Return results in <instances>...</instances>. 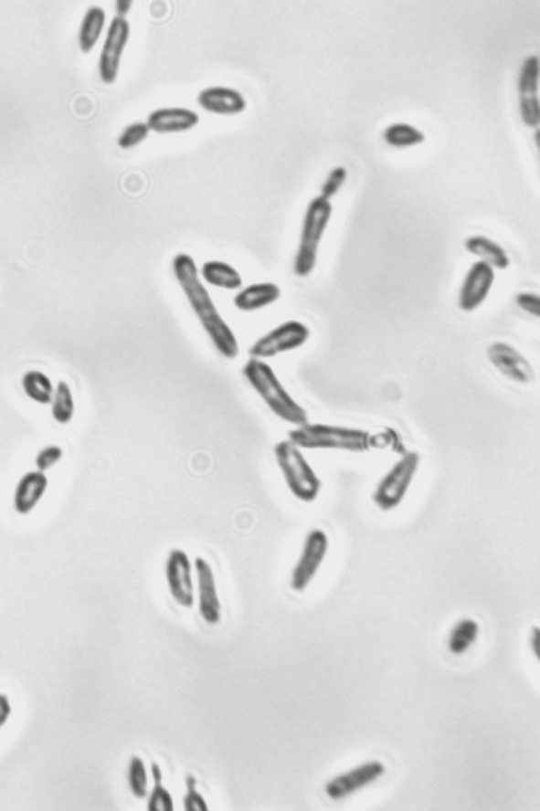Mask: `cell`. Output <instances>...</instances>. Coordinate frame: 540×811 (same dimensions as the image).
Segmentation results:
<instances>
[{
    "mask_svg": "<svg viewBox=\"0 0 540 811\" xmlns=\"http://www.w3.org/2000/svg\"><path fill=\"white\" fill-rule=\"evenodd\" d=\"M48 487L49 480L45 472L36 470L25 473L18 480L13 496L16 511L20 515L30 514L43 500Z\"/></svg>",
    "mask_w": 540,
    "mask_h": 811,
    "instance_id": "18",
    "label": "cell"
},
{
    "mask_svg": "<svg viewBox=\"0 0 540 811\" xmlns=\"http://www.w3.org/2000/svg\"><path fill=\"white\" fill-rule=\"evenodd\" d=\"M281 297L280 286L271 281H262L242 288L234 298V305L240 311L254 312L271 306Z\"/></svg>",
    "mask_w": 540,
    "mask_h": 811,
    "instance_id": "19",
    "label": "cell"
},
{
    "mask_svg": "<svg viewBox=\"0 0 540 811\" xmlns=\"http://www.w3.org/2000/svg\"><path fill=\"white\" fill-rule=\"evenodd\" d=\"M151 130L146 122H133L127 125L118 138V145L122 150H132L144 142Z\"/></svg>",
    "mask_w": 540,
    "mask_h": 811,
    "instance_id": "29",
    "label": "cell"
},
{
    "mask_svg": "<svg viewBox=\"0 0 540 811\" xmlns=\"http://www.w3.org/2000/svg\"><path fill=\"white\" fill-rule=\"evenodd\" d=\"M516 304L521 310L533 317L540 316V298L538 294L533 292L518 293L516 297Z\"/></svg>",
    "mask_w": 540,
    "mask_h": 811,
    "instance_id": "33",
    "label": "cell"
},
{
    "mask_svg": "<svg viewBox=\"0 0 540 811\" xmlns=\"http://www.w3.org/2000/svg\"><path fill=\"white\" fill-rule=\"evenodd\" d=\"M539 643H540L539 628L535 627V628H533L532 635H531V648H532V651L535 652L537 658H539V647H540Z\"/></svg>",
    "mask_w": 540,
    "mask_h": 811,
    "instance_id": "36",
    "label": "cell"
},
{
    "mask_svg": "<svg viewBox=\"0 0 540 811\" xmlns=\"http://www.w3.org/2000/svg\"><path fill=\"white\" fill-rule=\"evenodd\" d=\"M197 112L185 107H162L147 117L146 124L151 132L167 135L190 132L199 124Z\"/></svg>",
    "mask_w": 540,
    "mask_h": 811,
    "instance_id": "17",
    "label": "cell"
},
{
    "mask_svg": "<svg viewBox=\"0 0 540 811\" xmlns=\"http://www.w3.org/2000/svg\"><path fill=\"white\" fill-rule=\"evenodd\" d=\"M107 15L103 6L93 5L87 9L79 25V50L90 53L100 42L106 28Z\"/></svg>",
    "mask_w": 540,
    "mask_h": 811,
    "instance_id": "20",
    "label": "cell"
},
{
    "mask_svg": "<svg viewBox=\"0 0 540 811\" xmlns=\"http://www.w3.org/2000/svg\"><path fill=\"white\" fill-rule=\"evenodd\" d=\"M495 281V272L492 268L477 261L471 267L463 280L461 294H459V306L463 311L471 312L481 307L488 299Z\"/></svg>",
    "mask_w": 540,
    "mask_h": 811,
    "instance_id": "14",
    "label": "cell"
},
{
    "mask_svg": "<svg viewBox=\"0 0 540 811\" xmlns=\"http://www.w3.org/2000/svg\"><path fill=\"white\" fill-rule=\"evenodd\" d=\"M198 105L206 112L218 116H236L247 109L242 93L226 86L207 87L199 92Z\"/></svg>",
    "mask_w": 540,
    "mask_h": 811,
    "instance_id": "15",
    "label": "cell"
},
{
    "mask_svg": "<svg viewBox=\"0 0 540 811\" xmlns=\"http://www.w3.org/2000/svg\"><path fill=\"white\" fill-rule=\"evenodd\" d=\"M289 440L300 448L307 450H335L364 453L370 450L373 437L360 428L330 425H307L297 427L289 433Z\"/></svg>",
    "mask_w": 540,
    "mask_h": 811,
    "instance_id": "3",
    "label": "cell"
},
{
    "mask_svg": "<svg viewBox=\"0 0 540 811\" xmlns=\"http://www.w3.org/2000/svg\"><path fill=\"white\" fill-rule=\"evenodd\" d=\"M384 764L371 761L348 772L336 775L325 786V793L330 799L340 801L365 788L385 774Z\"/></svg>",
    "mask_w": 540,
    "mask_h": 811,
    "instance_id": "12",
    "label": "cell"
},
{
    "mask_svg": "<svg viewBox=\"0 0 540 811\" xmlns=\"http://www.w3.org/2000/svg\"><path fill=\"white\" fill-rule=\"evenodd\" d=\"M309 337L310 331L305 324L300 321H287L256 340L249 353L251 359L265 361L299 350L307 343Z\"/></svg>",
    "mask_w": 540,
    "mask_h": 811,
    "instance_id": "7",
    "label": "cell"
},
{
    "mask_svg": "<svg viewBox=\"0 0 540 811\" xmlns=\"http://www.w3.org/2000/svg\"><path fill=\"white\" fill-rule=\"evenodd\" d=\"M328 552L329 539L325 532L313 529L308 532L291 574L290 583L293 591L303 592L312 585L325 562Z\"/></svg>",
    "mask_w": 540,
    "mask_h": 811,
    "instance_id": "8",
    "label": "cell"
},
{
    "mask_svg": "<svg viewBox=\"0 0 540 811\" xmlns=\"http://www.w3.org/2000/svg\"><path fill=\"white\" fill-rule=\"evenodd\" d=\"M22 386L30 400L40 406L50 405L56 388L43 372L30 370L23 374Z\"/></svg>",
    "mask_w": 540,
    "mask_h": 811,
    "instance_id": "23",
    "label": "cell"
},
{
    "mask_svg": "<svg viewBox=\"0 0 540 811\" xmlns=\"http://www.w3.org/2000/svg\"><path fill=\"white\" fill-rule=\"evenodd\" d=\"M131 38V25L123 17L114 16L108 26L99 58V75L106 85L116 82L124 51Z\"/></svg>",
    "mask_w": 540,
    "mask_h": 811,
    "instance_id": "9",
    "label": "cell"
},
{
    "mask_svg": "<svg viewBox=\"0 0 540 811\" xmlns=\"http://www.w3.org/2000/svg\"><path fill=\"white\" fill-rule=\"evenodd\" d=\"M242 374L276 417L296 427L308 424L309 416L305 408L290 395L273 368L265 361L249 359Z\"/></svg>",
    "mask_w": 540,
    "mask_h": 811,
    "instance_id": "2",
    "label": "cell"
},
{
    "mask_svg": "<svg viewBox=\"0 0 540 811\" xmlns=\"http://www.w3.org/2000/svg\"><path fill=\"white\" fill-rule=\"evenodd\" d=\"M114 6H116L117 11L116 16L126 18V16L132 8V2L131 0H118Z\"/></svg>",
    "mask_w": 540,
    "mask_h": 811,
    "instance_id": "35",
    "label": "cell"
},
{
    "mask_svg": "<svg viewBox=\"0 0 540 811\" xmlns=\"http://www.w3.org/2000/svg\"><path fill=\"white\" fill-rule=\"evenodd\" d=\"M173 272L195 316L222 356L235 359L239 353L238 340L232 328L222 318L204 280L195 259L187 253H179L173 260Z\"/></svg>",
    "mask_w": 540,
    "mask_h": 811,
    "instance_id": "1",
    "label": "cell"
},
{
    "mask_svg": "<svg viewBox=\"0 0 540 811\" xmlns=\"http://www.w3.org/2000/svg\"><path fill=\"white\" fill-rule=\"evenodd\" d=\"M194 564L197 578L199 613L208 625H218L221 620V603L212 566L201 556L195 559Z\"/></svg>",
    "mask_w": 540,
    "mask_h": 811,
    "instance_id": "13",
    "label": "cell"
},
{
    "mask_svg": "<svg viewBox=\"0 0 540 811\" xmlns=\"http://www.w3.org/2000/svg\"><path fill=\"white\" fill-rule=\"evenodd\" d=\"M186 795L185 797V808L186 811H207V804L205 797L197 790V780L195 776H186Z\"/></svg>",
    "mask_w": 540,
    "mask_h": 811,
    "instance_id": "31",
    "label": "cell"
},
{
    "mask_svg": "<svg viewBox=\"0 0 540 811\" xmlns=\"http://www.w3.org/2000/svg\"><path fill=\"white\" fill-rule=\"evenodd\" d=\"M347 177V171L343 166H336L329 173V175L323 184L321 196L325 199H332L337 192L340 191Z\"/></svg>",
    "mask_w": 540,
    "mask_h": 811,
    "instance_id": "32",
    "label": "cell"
},
{
    "mask_svg": "<svg viewBox=\"0 0 540 811\" xmlns=\"http://www.w3.org/2000/svg\"><path fill=\"white\" fill-rule=\"evenodd\" d=\"M384 138L390 145L407 147L423 142L425 137L421 131L408 123H394L384 132Z\"/></svg>",
    "mask_w": 540,
    "mask_h": 811,
    "instance_id": "26",
    "label": "cell"
},
{
    "mask_svg": "<svg viewBox=\"0 0 540 811\" xmlns=\"http://www.w3.org/2000/svg\"><path fill=\"white\" fill-rule=\"evenodd\" d=\"M199 274L206 283L222 290H238L244 284L239 271L222 260L206 261L202 265Z\"/></svg>",
    "mask_w": 540,
    "mask_h": 811,
    "instance_id": "21",
    "label": "cell"
},
{
    "mask_svg": "<svg viewBox=\"0 0 540 811\" xmlns=\"http://www.w3.org/2000/svg\"><path fill=\"white\" fill-rule=\"evenodd\" d=\"M11 713L12 707L8 697L0 694V729L9 721Z\"/></svg>",
    "mask_w": 540,
    "mask_h": 811,
    "instance_id": "34",
    "label": "cell"
},
{
    "mask_svg": "<svg viewBox=\"0 0 540 811\" xmlns=\"http://www.w3.org/2000/svg\"><path fill=\"white\" fill-rule=\"evenodd\" d=\"M51 413L53 419L62 426L70 424L74 417L76 404H74L71 388L65 381L58 382L56 390H54Z\"/></svg>",
    "mask_w": 540,
    "mask_h": 811,
    "instance_id": "24",
    "label": "cell"
},
{
    "mask_svg": "<svg viewBox=\"0 0 540 811\" xmlns=\"http://www.w3.org/2000/svg\"><path fill=\"white\" fill-rule=\"evenodd\" d=\"M465 248L471 256L481 258L492 269L504 270L510 266V258L503 248L487 237H471L465 241Z\"/></svg>",
    "mask_w": 540,
    "mask_h": 811,
    "instance_id": "22",
    "label": "cell"
},
{
    "mask_svg": "<svg viewBox=\"0 0 540 811\" xmlns=\"http://www.w3.org/2000/svg\"><path fill=\"white\" fill-rule=\"evenodd\" d=\"M421 456L408 452L396 461L383 476L374 494V501L383 511H394L401 505L420 469Z\"/></svg>",
    "mask_w": 540,
    "mask_h": 811,
    "instance_id": "6",
    "label": "cell"
},
{
    "mask_svg": "<svg viewBox=\"0 0 540 811\" xmlns=\"http://www.w3.org/2000/svg\"><path fill=\"white\" fill-rule=\"evenodd\" d=\"M491 364L505 378L518 384H530L535 380V372L524 354L504 342H495L487 351Z\"/></svg>",
    "mask_w": 540,
    "mask_h": 811,
    "instance_id": "11",
    "label": "cell"
},
{
    "mask_svg": "<svg viewBox=\"0 0 540 811\" xmlns=\"http://www.w3.org/2000/svg\"><path fill=\"white\" fill-rule=\"evenodd\" d=\"M333 212V205L328 199L319 196L310 201L303 216L300 244L294 259V273L297 277L307 278L315 269L320 246Z\"/></svg>",
    "mask_w": 540,
    "mask_h": 811,
    "instance_id": "4",
    "label": "cell"
},
{
    "mask_svg": "<svg viewBox=\"0 0 540 811\" xmlns=\"http://www.w3.org/2000/svg\"><path fill=\"white\" fill-rule=\"evenodd\" d=\"M539 79V59L537 56L525 58L519 78L522 117L529 126L539 123V99L537 96Z\"/></svg>",
    "mask_w": 540,
    "mask_h": 811,
    "instance_id": "16",
    "label": "cell"
},
{
    "mask_svg": "<svg viewBox=\"0 0 540 811\" xmlns=\"http://www.w3.org/2000/svg\"><path fill=\"white\" fill-rule=\"evenodd\" d=\"M64 458L63 448L57 445H48L40 448L36 458L38 471L46 472L56 467Z\"/></svg>",
    "mask_w": 540,
    "mask_h": 811,
    "instance_id": "30",
    "label": "cell"
},
{
    "mask_svg": "<svg viewBox=\"0 0 540 811\" xmlns=\"http://www.w3.org/2000/svg\"><path fill=\"white\" fill-rule=\"evenodd\" d=\"M152 775L154 779V788L148 800L147 809L150 811H173L174 799L170 792L164 786L162 780L161 768L159 764L154 762L152 764Z\"/></svg>",
    "mask_w": 540,
    "mask_h": 811,
    "instance_id": "27",
    "label": "cell"
},
{
    "mask_svg": "<svg viewBox=\"0 0 540 811\" xmlns=\"http://www.w3.org/2000/svg\"><path fill=\"white\" fill-rule=\"evenodd\" d=\"M478 623L471 619L459 621L451 631L449 639V648L451 654L461 655L474 645L478 638Z\"/></svg>",
    "mask_w": 540,
    "mask_h": 811,
    "instance_id": "25",
    "label": "cell"
},
{
    "mask_svg": "<svg viewBox=\"0 0 540 811\" xmlns=\"http://www.w3.org/2000/svg\"><path fill=\"white\" fill-rule=\"evenodd\" d=\"M128 784L137 799H145L148 794V774L145 763L139 756H133L128 767Z\"/></svg>",
    "mask_w": 540,
    "mask_h": 811,
    "instance_id": "28",
    "label": "cell"
},
{
    "mask_svg": "<svg viewBox=\"0 0 540 811\" xmlns=\"http://www.w3.org/2000/svg\"><path fill=\"white\" fill-rule=\"evenodd\" d=\"M192 563L182 549H173L165 564V578L171 595L177 605L185 608L195 606Z\"/></svg>",
    "mask_w": 540,
    "mask_h": 811,
    "instance_id": "10",
    "label": "cell"
},
{
    "mask_svg": "<svg viewBox=\"0 0 540 811\" xmlns=\"http://www.w3.org/2000/svg\"><path fill=\"white\" fill-rule=\"evenodd\" d=\"M274 455L290 492L303 502L315 500L322 482L301 448L292 441L283 440L275 446Z\"/></svg>",
    "mask_w": 540,
    "mask_h": 811,
    "instance_id": "5",
    "label": "cell"
}]
</instances>
